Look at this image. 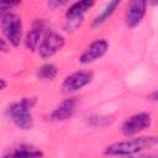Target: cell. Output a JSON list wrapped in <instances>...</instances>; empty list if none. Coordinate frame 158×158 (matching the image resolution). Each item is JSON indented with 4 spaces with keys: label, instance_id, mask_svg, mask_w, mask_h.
Listing matches in <instances>:
<instances>
[{
    "label": "cell",
    "instance_id": "cell-12",
    "mask_svg": "<svg viewBox=\"0 0 158 158\" xmlns=\"http://www.w3.org/2000/svg\"><path fill=\"white\" fill-rule=\"evenodd\" d=\"M43 153L28 144H20L17 147H15L11 152H9L7 154H5L4 157H15V158H22V157H42Z\"/></svg>",
    "mask_w": 158,
    "mask_h": 158
},
{
    "label": "cell",
    "instance_id": "cell-18",
    "mask_svg": "<svg viewBox=\"0 0 158 158\" xmlns=\"http://www.w3.org/2000/svg\"><path fill=\"white\" fill-rule=\"evenodd\" d=\"M70 0H48V5L49 7L52 9H58V7H62L64 6L65 4H68Z\"/></svg>",
    "mask_w": 158,
    "mask_h": 158
},
{
    "label": "cell",
    "instance_id": "cell-14",
    "mask_svg": "<svg viewBox=\"0 0 158 158\" xmlns=\"http://www.w3.org/2000/svg\"><path fill=\"white\" fill-rule=\"evenodd\" d=\"M57 74H58V68L53 63H46L41 65L36 72L37 78L41 80H53L57 77Z\"/></svg>",
    "mask_w": 158,
    "mask_h": 158
},
{
    "label": "cell",
    "instance_id": "cell-11",
    "mask_svg": "<svg viewBox=\"0 0 158 158\" xmlns=\"http://www.w3.org/2000/svg\"><path fill=\"white\" fill-rule=\"evenodd\" d=\"M94 4H95V0H79L74 2L65 11V19L84 17V15L94 6Z\"/></svg>",
    "mask_w": 158,
    "mask_h": 158
},
{
    "label": "cell",
    "instance_id": "cell-16",
    "mask_svg": "<svg viewBox=\"0 0 158 158\" xmlns=\"http://www.w3.org/2000/svg\"><path fill=\"white\" fill-rule=\"evenodd\" d=\"M22 2V0H0V12H7L11 11V9L19 6Z\"/></svg>",
    "mask_w": 158,
    "mask_h": 158
},
{
    "label": "cell",
    "instance_id": "cell-4",
    "mask_svg": "<svg viewBox=\"0 0 158 158\" xmlns=\"http://www.w3.org/2000/svg\"><path fill=\"white\" fill-rule=\"evenodd\" d=\"M64 44H65V38L63 35L54 32V31H49L44 35V37L42 38L37 48L38 56L43 59L51 58L57 52H59L64 47Z\"/></svg>",
    "mask_w": 158,
    "mask_h": 158
},
{
    "label": "cell",
    "instance_id": "cell-3",
    "mask_svg": "<svg viewBox=\"0 0 158 158\" xmlns=\"http://www.w3.org/2000/svg\"><path fill=\"white\" fill-rule=\"evenodd\" d=\"M0 26H1L2 36L7 41V43L14 47H17L21 43L23 35L21 17L14 14L12 11L2 12L0 16Z\"/></svg>",
    "mask_w": 158,
    "mask_h": 158
},
{
    "label": "cell",
    "instance_id": "cell-2",
    "mask_svg": "<svg viewBox=\"0 0 158 158\" xmlns=\"http://www.w3.org/2000/svg\"><path fill=\"white\" fill-rule=\"evenodd\" d=\"M36 102L37 98H22L7 107V116L16 127L22 131H28L32 128V109L35 107Z\"/></svg>",
    "mask_w": 158,
    "mask_h": 158
},
{
    "label": "cell",
    "instance_id": "cell-5",
    "mask_svg": "<svg viewBox=\"0 0 158 158\" xmlns=\"http://www.w3.org/2000/svg\"><path fill=\"white\" fill-rule=\"evenodd\" d=\"M151 122H152V118L149 114L138 112L130 116L127 120H125V122L121 126V131L126 137H132L147 130L151 126Z\"/></svg>",
    "mask_w": 158,
    "mask_h": 158
},
{
    "label": "cell",
    "instance_id": "cell-20",
    "mask_svg": "<svg viewBox=\"0 0 158 158\" xmlns=\"http://www.w3.org/2000/svg\"><path fill=\"white\" fill-rule=\"evenodd\" d=\"M6 42H7V41H6L5 38H1V51H2V52H6V51H7Z\"/></svg>",
    "mask_w": 158,
    "mask_h": 158
},
{
    "label": "cell",
    "instance_id": "cell-8",
    "mask_svg": "<svg viewBox=\"0 0 158 158\" xmlns=\"http://www.w3.org/2000/svg\"><path fill=\"white\" fill-rule=\"evenodd\" d=\"M147 2L148 0H130L128 1L126 16H125V22L127 27L133 28L142 22L146 15V10H147Z\"/></svg>",
    "mask_w": 158,
    "mask_h": 158
},
{
    "label": "cell",
    "instance_id": "cell-9",
    "mask_svg": "<svg viewBox=\"0 0 158 158\" xmlns=\"http://www.w3.org/2000/svg\"><path fill=\"white\" fill-rule=\"evenodd\" d=\"M109 49V43L106 40L100 38V40H95L93 41L80 54L79 57V62L81 64H90L96 62L98 59H100L101 57L105 56V53Z\"/></svg>",
    "mask_w": 158,
    "mask_h": 158
},
{
    "label": "cell",
    "instance_id": "cell-1",
    "mask_svg": "<svg viewBox=\"0 0 158 158\" xmlns=\"http://www.w3.org/2000/svg\"><path fill=\"white\" fill-rule=\"evenodd\" d=\"M158 143V137L154 136H143L133 137L126 141L115 142L105 148V154L107 156H132L143 149L151 148Z\"/></svg>",
    "mask_w": 158,
    "mask_h": 158
},
{
    "label": "cell",
    "instance_id": "cell-19",
    "mask_svg": "<svg viewBox=\"0 0 158 158\" xmlns=\"http://www.w3.org/2000/svg\"><path fill=\"white\" fill-rule=\"evenodd\" d=\"M148 99L151 100V101H154V102H158V91H154V93H152L149 96H148Z\"/></svg>",
    "mask_w": 158,
    "mask_h": 158
},
{
    "label": "cell",
    "instance_id": "cell-7",
    "mask_svg": "<svg viewBox=\"0 0 158 158\" xmlns=\"http://www.w3.org/2000/svg\"><path fill=\"white\" fill-rule=\"evenodd\" d=\"M78 105H79V101L77 98H68V99L63 100L59 105H57L49 112L48 120L54 121V122L67 121L73 117V115L75 114V111L78 109Z\"/></svg>",
    "mask_w": 158,
    "mask_h": 158
},
{
    "label": "cell",
    "instance_id": "cell-10",
    "mask_svg": "<svg viewBox=\"0 0 158 158\" xmlns=\"http://www.w3.org/2000/svg\"><path fill=\"white\" fill-rule=\"evenodd\" d=\"M44 31V23L42 20H37L33 22L31 30L27 32L26 37H25V46L28 51L33 52L38 48L40 43H41V36Z\"/></svg>",
    "mask_w": 158,
    "mask_h": 158
},
{
    "label": "cell",
    "instance_id": "cell-13",
    "mask_svg": "<svg viewBox=\"0 0 158 158\" xmlns=\"http://www.w3.org/2000/svg\"><path fill=\"white\" fill-rule=\"evenodd\" d=\"M121 1H122V0H110V1L106 4V6L104 7V10L94 19V21H93V27H98V26L102 25L106 20H109V19L111 17V15L115 12V10L118 7V5L121 4Z\"/></svg>",
    "mask_w": 158,
    "mask_h": 158
},
{
    "label": "cell",
    "instance_id": "cell-6",
    "mask_svg": "<svg viewBox=\"0 0 158 158\" xmlns=\"http://www.w3.org/2000/svg\"><path fill=\"white\" fill-rule=\"evenodd\" d=\"M93 80V73L89 70H78L69 75H67L62 83V89L64 93H75L88 84H90Z\"/></svg>",
    "mask_w": 158,
    "mask_h": 158
},
{
    "label": "cell",
    "instance_id": "cell-22",
    "mask_svg": "<svg viewBox=\"0 0 158 158\" xmlns=\"http://www.w3.org/2000/svg\"><path fill=\"white\" fill-rule=\"evenodd\" d=\"M148 2L151 5H153V6H157L158 5V0H148Z\"/></svg>",
    "mask_w": 158,
    "mask_h": 158
},
{
    "label": "cell",
    "instance_id": "cell-21",
    "mask_svg": "<svg viewBox=\"0 0 158 158\" xmlns=\"http://www.w3.org/2000/svg\"><path fill=\"white\" fill-rule=\"evenodd\" d=\"M0 83H1V86H0V89H1V90H5V88H6V83H5V79H0Z\"/></svg>",
    "mask_w": 158,
    "mask_h": 158
},
{
    "label": "cell",
    "instance_id": "cell-15",
    "mask_svg": "<svg viewBox=\"0 0 158 158\" xmlns=\"http://www.w3.org/2000/svg\"><path fill=\"white\" fill-rule=\"evenodd\" d=\"M84 21V17H74V19H65V22L63 25V30L67 32H73L78 30Z\"/></svg>",
    "mask_w": 158,
    "mask_h": 158
},
{
    "label": "cell",
    "instance_id": "cell-17",
    "mask_svg": "<svg viewBox=\"0 0 158 158\" xmlns=\"http://www.w3.org/2000/svg\"><path fill=\"white\" fill-rule=\"evenodd\" d=\"M111 121L112 120H110V117H106V116H91V117H89V122L93 126H105V125H109Z\"/></svg>",
    "mask_w": 158,
    "mask_h": 158
}]
</instances>
